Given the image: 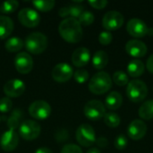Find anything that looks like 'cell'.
Instances as JSON below:
<instances>
[{
	"label": "cell",
	"instance_id": "277c9868",
	"mask_svg": "<svg viewBox=\"0 0 153 153\" xmlns=\"http://www.w3.org/2000/svg\"><path fill=\"white\" fill-rule=\"evenodd\" d=\"M147 94L148 87L144 82L134 79L128 82L126 87V95L131 101L134 103H140L145 100Z\"/></svg>",
	"mask_w": 153,
	"mask_h": 153
},
{
	"label": "cell",
	"instance_id": "ab89813d",
	"mask_svg": "<svg viewBox=\"0 0 153 153\" xmlns=\"http://www.w3.org/2000/svg\"><path fill=\"white\" fill-rule=\"evenodd\" d=\"M146 67H147V70L153 74V54L152 56H150V57L147 59Z\"/></svg>",
	"mask_w": 153,
	"mask_h": 153
},
{
	"label": "cell",
	"instance_id": "74e56055",
	"mask_svg": "<svg viewBox=\"0 0 153 153\" xmlns=\"http://www.w3.org/2000/svg\"><path fill=\"white\" fill-rule=\"evenodd\" d=\"M96 143L100 148H106L108 144V141L106 137H99L96 139Z\"/></svg>",
	"mask_w": 153,
	"mask_h": 153
},
{
	"label": "cell",
	"instance_id": "7c38bea8",
	"mask_svg": "<svg viewBox=\"0 0 153 153\" xmlns=\"http://www.w3.org/2000/svg\"><path fill=\"white\" fill-rule=\"evenodd\" d=\"M127 32L134 38H143L149 32V28L146 23L138 18H133L126 24Z\"/></svg>",
	"mask_w": 153,
	"mask_h": 153
},
{
	"label": "cell",
	"instance_id": "2e32d148",
	"mask_svg": "<svg viewBox=\"0 0 153 153\" xmlns=\"http://www.w3.org/2000/svg\"><path fill=\"white\" fill-rule=\"evenodd\" d=\"M126 51L131 56L139 59L147 54L148 48L144 42L139 39H131L126 44Z\"/></svg>",
	"mask_w": 153,
	"mask_h": 153
},
{
	"label": "cell",
	"instance_id": "7a4b0ae2",
	"mask_svg": "<svg viewBox=\"0 0 153 153\" xmlns=\"http://www.w3.org/2000/svg\"><path fill=\"white\" fill-rule=\"evenodd\" d=\"M112 87V79L106 72L95 74L89 82V90L96 95H102L108 92Z\"/></svg>",
	"mask_w": 153,
	"mask_h": 153
},
{
	"label": "cell",
	"instance_id": "3957f363",
	"mask_svg": "<svg viewBox=\"0 0 153 153\" xmlns=\"http://www.w3.org/2000/svg\"><path fill=\"white\" fill-rule=\"evenodd\" d=\"M24 45L30 53L39 55L47 49L48 39L46 35L41 32H32L27 36Z\"/></svg>",
	"mask_w": 153,
	"mask_h": 153
},
{
	"label": "cell",
	"instance_id": "52a82bcc",
	"mask_svg": "<svg viewBox=\"0 0 153 153\" xmlns=\"http://www.w3.org/2000/svg\"><path fill=\"white\" fill-rule=\"evenodd\" d=\"M40 132V126L33 120H25L19 126V134L26 141L35 140L39 137Z\"/></svg>",
	"mask_w": 153,
	"mask_h": 153
},
{
	"label": "cell",
	"instance_id": "5b68a950",
	"mask_svg": "<svg viewBox=\"0 0 153 153\" xmlns=\"http://www.w3.org/2000/svg\"><path fill=\"white\" fill-rule=\"evenodd\" d=\"M76 141L83 147H91L96 143V134L93 127L89 124L81 125L75 133Z\"/></svg>",
	"mask_w": 153,
	"mask_h": 153
},
{
	"label": "cell",
	"instance_id": "ffe728a7",
	"mask_svg": "<svg viewBox=\"0 0 153 153\" xmlns=\"http://www.w3.org/2000/svg\"><path fill=\"white\" fill-rule=\"evenodd\" d=\"M145 71V65L140 59H133L127 65V73L133 78L140 77Z\"/></svg>",
	"mask_w": 153,
	"mask_h": 153
},
{
	"label": "cell",
	"instance_id": "8fae6325",
	"mask_svg": "<svg viewBox=\"0 0 153 153\" xmlns=\"http://www.w3.org/2000/svg\"><path fill=\"white\" fill-rule=\"evenodd\" d=\"M52 78L57 82H65L74 75L73 67L67 63H59L52 70Z\"/></svg>",
	"mask_w": 153,
	"mask_h": 153
},
{
	"label": "cell",
	"instance_id": "d6986e66",
	"mask_svg": "<svg viewBox=\"0 0 153 153\" xmlns=\"http://www.w3.org/2000/svg\"><path fill=\"white\" fill-rule=\"evenodd\" d=\"M14 28L13 20L5 15H0V39L8 38Z\"/></svg>",
	"mask_w": 153,
	"mask_h": 153
},
{
	"label": "cell",
	"instance_id": "484cf974",
	"mask_svg": "<svg viewBox=\"0 0 153 153\" xmlns=\"http://www.w3.org/2000/svg\"><path fill=\"white\" fill-rule=\"evenodd\" d=\"M32 4L40 12H48L54 8L56 2L54 0H36L32 2Z\"/></svg>",
	"mask_w": 153,
	"mask_h": 153
},
{
	"label": "cell",
	"instance_id": "ba28073f",
	"mask_svg": "<svg viewBox=\"0 0 153 153\" xmlns=\"http://www.w3.org/2000/svg\"><path fill=\"white\" fill-rule=\"evenodd\" d=\"M29 114L35 119H47L51 114V107L45 100H35L29 107Z\"/></svg>",
	"mask_w": 153,
	"mask_h": 153
},
{
	"label": "cell",
	"instance_id": "b9f144b4",
	"mask_svg": "<svg viewBox=\"0 0 153 153\" xmlns=\"http://www.w3.org/2000/svg\"><path fill=\"white\" fill-rule=\"evenodd\" d=\"M86 153H101L98 148H91Z\"/></svg>",
	"mask_w": 153,
	"mask_h": 153
},
{
	"label": "cell",
	"instance_id": "6da1fadb",
	"mask_svg": "<svg viewBox=\"0 0 153 153\" xmlns=\"http://www.w3.org/2000/svg\"><path fill=\"white\" fill-rule=\"evenodd\" d=\"M58 32L63 39L68 43L79 42L83 35L82 25L79 21L74 18H65L58 26Z\"/></svg>",
	"mask_w": 153,
	"mask_h": 153
},
{
	"label": "cell",
	"instance_id": "9a60e30c",
	"mask_svg": "<svg viewBox=\"0 0 153 153\" xmlns=\"http://www.w3.org/2000/svg\"><path fill=\"white\" fill-rule=\"evenodd\" d=\"M147 134V125L141 119H134L127 128V135L134 141L142 140Z\"/></svg>",
	"mask_w": 153,
	"mask_h": 153
},
{
	"label": "cell",
	"instance_id": "83f0119b",
	"mask_svg": "<svg viewBox=\"0 0 153 153\" xmlns=\"http://www.w3.org/2000/svg\"><path fill=\"white\" fill-rule=\"evenodd\" d=\"M19 6V3L16 0L4 1L0 4V12L4 14H9L13 13Z\"/></svg>",
	"mask_w": 153,
	"mask_h": 153
},
{
	"label": "cell",
	"instance_id": "e0dca14e",
	"mask_svg": "<svg viewBox=\"0 0 153 153\" xmlns=\"http://www.w3.org/2000/svg\"><path fill=\"white\" fill-rule=\"evenodd\" d=\"M19 135L15 131L8 130L0 138V147L4 152H13L19 144Z\"/></svg>",
	"mask_w": 153,
	"mask_h": 153
},
{
	"label": "cell",
	"instance_id": "7402d4cb",
	"mask_svg": "<svg viewBox=\"0 0 153 153\" xmlns=\"http://www.w3.org/2000/svg\"><path fill=\"white\" fill-rule=\"evenodd\" d=\"M108 63V55L103 50L97 51L92 57V65L94 68L101 70L107 66Z\"/></svg>",
	"mask_w": 153,
	"mask_h": 153
},
{
	"label": "cell",
	"instance_id": "60d3db41",
	"mask_svg": "<svg viewBox=\"0 0 153 153\" xmlns=\"http://www.w3.org/2000/svg\"><path fill=\"white\" fill-rule=\"evenodd\" d=\"M35 153H53L51 150H49L48 148H46V147H42V148H39Z\"/></svg>",
	"mask_w": 153,
	"mask_h": 153
},
{
	"label": "cell",
	"instance_id": "836d02e7",
	"mask_svg": "<svg viewBox=\"0 0 153 153\" xmlns=\"http://www.w3.org/2000/svg\"><path fill=\"white\" fill-rule=\"evenodd\" d=\"M13 108V102L12 100L7 98H2L0 99V112L1 113H7L9 112Z\"/></svg>",
	"mask_w": 153,
	"mask_h": 153
},
{
	"label": "cell",
	"instance_id": "f546056e",
	"mask_svg": "<svg viewBox=\"0 0 153 153\" xmlns=\"http://www.w3.org/2000/svg\"><path fill=\"white\" fill-rule=\"evenodd\" d=\"M94 20H95V17H94L93 13L91 12H89V11H84L81 14V16L78 18L80 24L84 25V26H89V25L92 24Z\"/></svg>",
	"mask_w": 153,
	"mask_h": 153
},
{
	"label": "cell",
	"instance_id": "d4e9b609",
	"mask_svg": "<svg viewBox=\"0 0 153 153\" xmlns=\"http://www.w3.org/2000/svg\"><path fill=\"white\" fill-rule=\"evenodd\" d=\"M24 42L22 41V39L18 37H13L7 39V41L4 44V48L8 52L13 53V52H18L21 50L23 47Z\"/></svg>",
	"mask_w": 153,
	"mask_h": 153
},
{
	"label": "cell",
	"instance_id": "4dcf8cb0",
	"mask_svg": "<svg viewBox=\"0 0 153 153\" xmlns=\"http://www.w3.org/2000/svg\"><path fill=\"white\" fill-rule=\"evenodd\" d=\"M127 143H128V140L125 134L117 135L114 141L115 148L118 151H124L127 147Z\"/></svg>",
	"mask_w": 153,
	"mask_h": 153
},
{
	"label": "cell",
	"instance_id": "d590c367",
	"mask_svg": "<svg viewBox=\"0 0 153 153\" xmlns=\"http://www.w3.org/2000/svg\"><path fill=\"white\" fill-rule=\"evenodd\" d=\"M61 153H82V151L76 144H66L62 148Z\"/></svg>",
	"mask_w": 153,
	"mask_h": 153
},
{
	"label": "cell",
	"instance_id": "30bf717a",
	"mask_svg": "<svg viewBox=\"0 0 153 153\" xmlns=\"http://www.w3.org/2000/svg\"><path fill=\"white\" fill-rule=\"evenodd\" d=\"M18 20L27 28H35L39 24L40 16L36 10L25 7L19 12Z\"/></svg>",
	"mask_w": 153,
	"mask_h": 153
},
{
	"label": "cell",
	"instance_id": "4fadbf2b",
	"mask_svg": "<svg viewBox=\"0 0 153 153\" xmlns=\"http://www.w3.org/2000/svg\"><path fill=\"white\" fill-rule=\"evenodd\" d=\"M14 66L20 74H27L33 68V59L27 52H20L14 57Z\"/></svg>",
	"mask_w": 153,
	"mask_h": 153
},
{
	"label": "cell",
	"instance_id": "cb8c5ba5",
	"mask_svg": "<svg viewBox=\"0 0 153 153\" xmlns=\"http://www.w3.org/2000/svg\"><path fill=\"white\" fill-rule=\"evenodd\" d=\"M22 118V111H21L20 109H15L14 111H13V113L7 119L8 129L15 131V129H17L20 126Z\"/></svg>",
	"mask_w": 153,
	"mask_h": 153
},
{
	"label": "cell",
	"instance_id": "603a6c76",
	"mask_svg": "<svg viewBox=\"0 0 153 153\" xmlns=\"http://www.w3.org/2000/svg\"><path fill=\"white\" fill-rule=\"evenodd\" d=\"M139 117L143 120H151L153 118V100L145 101L138 110Z\"/></svg>",
	"mask_w": 153,
	"mask_h": 153
},
{
	"label": "cell",
	"instance_id": "44dd1931",
	"mask_svg": "<svg viewBox=\"0 0 153 153\" xmlns=\"http://www.w3.org/2000/svg\"><path fill=\"white\" fill-rule=\"evenodd\" d=\"M123 103V97L118 91H111L106 98L105 107L110 110L118 109Z\"/></svg>",
	"mask_w": 153,
	"mask_h": 153
},
{
	"label": "cell",
	"instance_id": "f35d334b",
	"mask_svg": "<svg viewBox=\"0 0 153 153\" xmlns=\"http://www.w3.org/2000/svg\"><path fill=\"white\" fill-rule=\"evenodd\" d=\"M58 14L60 17H63V18H65L67 16H69V9H68V6H63L59 9L58 11Z\"/></svg>",
	"mask_w": 153,
	"mask_h": 153
},
{
	"label": "cell",
	"instance_id": "8d00e7d4",
	"mask_svg": "<svg viewBox=\"0 0 153 153\" xmlns=\"http://www.w3.org/2000/svg\"><path fill=\"white\" fill-rule=\"evenodd\" d=\"M88 3L91 7L95 9H99V10L104 9L108 5L107 0H92V1H89Z\"/></svg>",
	"mask_w": 153,
	"mask_h": 153
},
{
	"label": "cell",
	"instance_id": "1f68e13d",
	"mask_svg": "<svg viewBox=\"0 0 153 153\" xmlns=\"http://www.w3.org/2000/svg\"><path fill=\"white\" fill-rule=\"evenodd\" d=\"M68 9H69V16H71V18H79L81 16V14L84 12L83 6L81 4H73V5H68Z\"/></svg>",
	"mask_w": 153,
	"mask_h": 153
},
{
	"label": "cell",
	"instance_id": "ac0fdd59",
	"mask_svg": "<svg viewBox=\"0 0 153 153\" xmlns=\"http://www.w3.org/2000/svg\"><path fill=\"white\" fill-rule=\"evenodd\" d=\"M91 52L87 48L81 47L76 48L72 54V63L76 67H83L90 62Z\"/></svg>",
	"mask_w": 153,
	"mask_h": 153
},
{
	"label": "cell",
	"instance_id": "4316f807",
	"mask_svg": "<svg viewBox=\"0 0 153 153\" xmlns=\"http://www.w3.org/2000/svg\"><path fill=\"white\" fill-rule=\"evenodd\" d=\"M103 118H104L105 125L108 126L110 128H116V127H117L120 125V122H121L120 117L117 113H114V112L107 113L104 116Z\"/></svg>",
	"mask_w": 153,
	"mask_h": 153
},
{
	"label": "cell",
	"instance_id": "f1b7e54d",
	"mask_svg": "<svg viewBox=\"0 0 153 153\" xmlns=\"http://www.w3.org/2000/svg\"><path fill=\"white\" fill-rule=\"evenodd\" d=\"M113 81L115 82V83L120 87L126 86L128 84L129 82V79H128V75L126 74V73H125L124 71H117L114 73L113 74Z\"/></svg>",
	"mask_w": 153,
	"mask_h": 153
},
{
	"label": "cell",
	"instance_id": "8992f818",
	"mask_svg": "<svg viewBox=\"0 0 153 153\" xmlns=\"http://www.w3.org/2000/svg\"><path fill=\"white\" fill-rule=\"evenodd\" d=\"M105 108L106 107L101 101L98 100H92L85 104L83 113L88 119L91 121H98L106 115Z\"/></svg>",
	"mask_w": 153,
	"mask_h": 153
},
{
	"label": "cell",
	"instance_id": "e575fe53",
	"mask_svg": "<svg viewBox=\"0 0 153 153\" xmlns=\"http://www.w3.org/2000/svg\"><path fill=\"white\" fill-rule=\"evenodd\" d=\"M113 40V36L109 31H102L99 36V41L101 45L108 46Z\"/></svg>",
	"mask_w": 153,
	"mask_h": 153
},
{
	"label": "cell",
	"instance_id": "d6a6232c",
	"mask_svg": "<svg viewBox=\"0 0 153 153\" xmlns=\"http://www.w3.org/2000/svg\"><path fill=\"white\" fill-rule=\"evenodd\" d=\"M74 77L76 82L78 83H84L89 79V73L84 69H79L74 74Z\"/></svg>",
	"mask_w": 153,
	"mask_h": 153
},
{
	"label": "cell",
	"instance_id": "9c48e42d",
	"mask_svg": "<svg viewBox=\"0 0 153 153\" xmlns=\"http://www.w3.org/2000/svg\"><path fill=\"white\" fill-rule=\"evenodd\" d=\"M125 22L123 14L117 11H109L102 19V26L107 30H117L120 29Z\"/></svg>",
	"mask_w": 153,
	"mask_h": 153
},
{
	"label": "cell",
	"instance_id": "5bb4252c",
	"mask_svg": "<svg viewBox=\"0 0 153 153\" xmlns=\"http://www.w3.org/2000/svg\"><path fill=\"white\" fill-rule=\"evenodd\" d=\"M25 91V83L19 79L9 80L4 85V92L7 98H18Z\"/></svg>",
	"mask_w": 153,
	"mask_h": 153
}]
</instances>
